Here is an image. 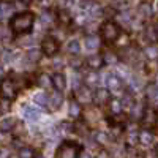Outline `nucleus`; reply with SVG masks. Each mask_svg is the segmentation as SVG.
<instances>
[{
  "label": "nucleus",
  "mask_w": 158,
  "mask_h": 158,
  "mask_svg": "<svg viewBox=\"0 0 158 158\" xmlns=\"http://www.w3.org/2000/svg\"><path fill=\"white\" fill-rule=\"evenodd\" d=\"M33 24H35V15L32 11H22L15 15L10 19V30L11 33H16V35H24V33H29L33 29Z\"/></svg>",
  "instance_id": "f257e3e1"
},
{
  "label": "nucleus",
  "mask_w": 158,
  "mask_h": 158,
  "mask_svg": "<svg viewBox=\"0 0 158 158\" xmlns=\"http://www.w3.org/2000/svg\"><path fill=\"white\" fill-rule=\"evenodd\" d=\"M81 152L82 147L79 144H74L71 141H63L56 152V158H79Z\"/></svg>",
  "instance_id": "f03ea898"
},
{
  "label": "nucleus",
  "mask_w": 158,
  "mask_h": 158,
  "mask_svg": "<svg viewBox=\"0 0 158 158\" xmlns=\"http://www.w3.org/2000/svg\"><path fill=\"white\" fill-rule=\"evenodd\" d=\"M100 35L103 38V41L114 43L115 40L120 36V27H118V24H115L114 21H106V22L101 25Z\"/></svg>",
  "instance_id": "7ed1b4c3"
},
{
  "label": "nucleus",
  "mask_w": 158,
  "mask_h": 158,
  "mask_svg": "<svg viewBox=\"0 0 158 158\" xmlns=\"http://www.w3.org/2000/svg\"><path fill=\"white\" fill-rule=\"evenodd\" d=\"M156 122H158V114H156L155 108L146 106V108H144V111H142V117H141L142 127L146 128V130H150V128H153L156 125Z\"/></svg>",
  "instance_id": "20e7f679"
},
{
  "label": "nucleus",
  "mask_w": 158,
  "mask_h": 158,
  "mask_svg": "<svg viewBox=\"0 0 158 158\" xmlns=\"http://www.w3.org/2000/svg\"><path fill=\"white\" fill-rule=\"evenodd\" d=\"M59 49H60V44L57 41V38H54V36L43 38V41H41V52H43L44 56L54 57L57 52H59Z\"/></svg>",
  "instance_id": "39448f33"
},
{
  "label": "nucleus",
  "mask_w": 158,
  "mask_h": 158,
  "mask_svg": "<svg viewBox=\"0 0 158 158\" xmlns=\"http://www.w3.org/2000/svg\"><path fill=\"white\" fill-rule=\"evenodd\" d=\"M106 85H108V90L112 92V94H120L123 90V82L117 74H108L106 76Z\"/></svg>",
  "instance_id": "423d86ee"
},
{
  "label": "nucleus",
  "mask_w": 158,
  "mask_h": 158,
  "mask_svg": "<svg viewBox=\"0 0 158 158\" xmlns=\"http://www.w3.org/2000/svg\"><path fill=\"white\" fill-rule=\"evenodd\" d=\"M21 112H22V117L25 118V120H29V122H36L38 118L41 117L40 109L36 106H32V104H24Z\"/></svg>",
  "instance_id": "0eeeda50"
},
{
  "label": "nucleus",
  "mask_w": 158,
  "mask_h": 158,
  "mask_svg": "<svg viewBox=\"0 0 158 158\" xmlns=\"http://www.w3.org/2000/svg\"><path fill=\"white\" fill-rule=\"evenodd\" d=\"M74 97H76V101L79 104H89L92 100H94V95H92V92L87 89V87H79L77 90H74Z\"/></svg>",
  "instance_id": "6e6552de"
},
{
  "label": "nucleus",
  "mask_w": 158,
  "mask_h": 158,
  "mask_svg": "<svg viewBox=\"0 0 158 158\" xmlns=\"http://www.w3.org/2000/svg\"><path fill=\"white\" fill-rule=\"evenodd\" d=\"M2 97L5 100H13L16 97V85L11 79H3V82H2Z\"/></svg>",
  "instance_id": "1a4fd4ad"
},
{
  "label": "nucleus",
  "mask_w": 158,
  "mask_h": 158,
  "mask_svg": "<svg viewBox=\"0 0 158 158\" xmlns=\"http://www.w3.org/2000/svg\"><path fill=\"white\" fill-rule=\"evenodd\" d=\"M52 85H54V89L59 92V94H62V92L65 90V87H67V79H65V74L59 73V71L52 74Z\"/></svg>",
  "instance_id": "9d476101"
},
{
  "label": "nucleus",
  "mask_w": 158,
  "mask_h": 158,
  "mask_svg": "<svg viewBox=\"0 0 158 158\" xmlns=\"http://www.w3.org/2000/svg\"><path fill=\"white\" fill-rule=\"evenodd\" d=\"M103 65H104L103 56H100V54H92V56H89V59H87V67H89L92 71L100 70Z\"/></svg>",
  "instance_id": "9b49d317"
},
{
  "label": "nucleus",
  "mask_w": 158,
  "mask_h": 158,
  "mask_svg": "<svg viewBox=\"0 0 158 158\" xmlns=\"http://www.w3.org/2000/svg\"><path fill=\"white\" fill-rule=\"evenodd\" d=\"M144 36L149 43L155 44L158 41V27L156 25H147L146 27V32H144Z\"/></svg>",
  "instance_id": "f8f14e48"
},
{
  "label": "nucleus",
  "mask_w": 158,
  "mask_h": 158,
  "mask_svg": "<svg viewBox=\"0 0 158 158\" xmlns=\"http://www.w3.org/2000/svg\"><path fill=\"white\" fill-rule=\"evenodd\" d=\"M138 13H139V16H142V18H152V15H153V8H152V3H149V2H141L139 3V6H138Z\"/></svg>",
  "instance_id": "ddd939ff"
},
{
  "label": "nucleus",
  "mask_w": 158,
  "mask_h": 158,
  "mask_svg": "<svg viewBox=\"0 0 158 158\" xmlns=\"http://www.w3.org/2000/svg\"><path fill=\"white\" fill-rule=\"evenodd\" d=\"M85 49L87 51H90V52H95L98 48H100V38L98 36H95V35H89L87 38H85Z\"/></svg>",
  "instance_id": "4468645a"
},
{
  "label": "nucleus",
  "mask_w": 158,
  "mask_h": 158,
  "mask_svg": "<svg viewBox=\"0 0 158 158\" xmlns=\"http://www.w3.org/2000/svg\"><path fill=\"white\" fill-rule=\"evenodd\" d=\"M35 103L38 104V108H43V109H49V97L44 94V92H38V94L33 97Z\"/></svg>",
  "instance_id": "2eb2a0df"
},
{
  "label": "nucleus",
  "mask_w": 158,
  "mask_h": 158,
  "mask_svg": "<svg viewBox=\"0 0 158 158\" xmlns=\"http://www.w3.org/2000/svg\"><path fill=\"white\" fill-rule=\"evenodd\" d=\"M13 11H15V6H13V3L10 2H2V5H0V16H2V19H6V18H13L15 15H13Z\"/></svg>",
  "instance_id": "dca6fc26"
},
{
  "label": "nucleus",
  "mask_w": 158,
  "mask_h": 158,
  "mask_svg": "<svg viewBox=\"0 0 158 158\" xmlns=\"http://www.w3.org/2000/svg\"><path fill=\"white\" fill-rule=\"evenodd\" d=\"M68 115L71 118H79V115H81V104L76 100H71L68 104Z\"/></svg>",
  "instance_id": "f3484780"
},
{
  "label": "nucleus",
  "mask_w": 158,
  "mask_h": 158,
  "mask_svg": "<svg viewBox=\"0 0 158 158\" xmlns=\"http://www.w3.org/2000/svg\"><path fill=\"white\" fill-rule=\"evenodd\" d=\"M139 142L142 144V146H150V144L153 142V135L150 130H146L144 128L142 131H139Z\"/></svg>",
  "instance_id": "a211bd4d"
},
{
  "label": "nucleus",
  "mask_w": 158,
  "mask_h": 158,
  "mask_svg": "<svg viewBox=\"0 0 158 158\" xmlns=\"http://www.w3.org/2000/svg\"><path fill=\"white\" fill-rule=\"evenodd\" d=\"M109 100V92L104 89H98L97 92H94V101L98 104H103Z\"/></svg>",
  "instance_id": "6ab92c4d"
},
{
  "label": "nucleus",
  "mask_w": 158,
  "mask_h": 158,
  "mask_svg": "<svg viewBox=\"0 0 158 158\" xmlns=\"http://www.w3.org/2000/svg\"><path fill=\"white\" fill-rule=\"evenodd\" d=\"M15 125H16L15 118H13V117H6V118H3V120L0 122V130H2L3 133H8V131L13 130V127H15Z\"/></svg>",
  "instance_id": "aec40b11"
},
{
  "label": "nucleus",
  "mask_w": 158,
  "mask_h": 158,
  "mask_svg": "<svg viewBox=\"0 0 158 158\" xmlns=\"http://www.w3.org/2000/svg\"><path fill=\"white\" fill-rule=\"evenodd\" d=\"M109 109H111L112 114L120 115L122 111H123V104H122V101H118V100H111L109 101Z\"/></svg>",
  "instance_id": "412c9836"
},
{
  "label": "nucleus",
  "mask_w": 158,
  "mask_h": 158,
  "mask_svg": "<svg viewBox=\"0 0 158 158\" xmlns=\"http://www.w3.org/2000/svg\"><path fill=\"white\" fill-rule=\"evenodd\" d=\"M67 51L73 56H77L79 52H81V44H79L77 40H70L68 44H67Z\"/></svg>",
  "instance_id": "4be33fe9"
},
{
  "label": "nucleus",
  "mask_w": 158,
  "mask_h": 158,
  "mask_svg": "<svg viewBox=\"0 0 158 158\" xmlns=\"http://www.w3.org/2000/svg\"><path fill=\"white\" fill-rule=\"evenodd\" d=\"M60 104H62L60 95H59V94H57V95H52V97L49 98V111H57V109L60 108Z\"/></svg>",
  "instance_id": "5701e85b"
},
{
  "label": "nucleus",
  "mask_w": 158,
  "mask_h": 158,
  "mask_svg": "<svg viewBox=\"0 0 158 158\" xmlns=\"http://www.w3.org/2000/svg\"><path fill=\"white\" fill-rule=\"evenodd\" d=\"M127 141L130 146H135V144L139 142V131H136L135 128L128 130V136H127Z\"/></svg>",
  "instance_id": "b1692460"
},
{
  "label": "nucleus",
  "mask_w": 158,
  "mask_h": 158,
  "mask_svg": "<svg viewBox=\"0 0 158 158\" xmlns=\"http://www.w3.org/2000/svg\"><path fill=\"white\" fill-rule=\"evenodd\" d=\"M51 84H52V76H48V74H40V77H38V85L40 87H43V89H48V87H51Z\"/></svg>",
  "instance_id": "393cba45"
},
{
  "label": "nucleus",
  "mask_w": 158,
  "mask_h": 158,
  "mask_svg": "<svg viewBox=\"0 0 158 158\" xmlns=\"http://www.w3.org/2000/svg\"><path fill=\"white\" fill-rule=\"evenodd\" d=\"M147 97L152 103L158 104V85H150L147 89Z\"/></svg>",
  "instance_id": "a878e982"
},
{
  "label": "nucleus",
  "mask_w": 158,
  "mask_h": 158,
  "mask_svg": "<svg viewBox=\"0 0 158 158\" xmlns=\"http://www.w3.org/2000/svg\"><path fill=\"white\" fill-rule=\"evenodd\" d=\"M57 21V16L56 15H52L51 11H44L43 15H41V22L44 25H51L52 22H56Z\"/></svg>",
  "instance_id": "bb28decb"
},
{
  "label": "nucleus",
  "mask_w": 158,
  "mask_h": 158,
  "mask_svg": "<svg viewBox=\"0 0 158 158\" xmlns=\"http://www.w3.org/2000/svg\"><path fill=\"white\" fill-rule=\"evenodd\" d=\"M103 59H104V65H111V67L118 62V59H117V56L114 54V52H104Z\"/></svg>",
  "instance_id": "cd10ccee"
},
{
  "label": "nucleus",
  "mask_w": 158,
  "mask_h": 158,
  "mask_svg": "<svg viewBox=\"0 0 158 158\" xmlns=\"http://www.w3.org/2000/svg\"><path fill=\"white\" fill-rule=\"evenodd\" d=\"M40 56H41V49L38 51V49H35V48H33V49H29L27 54H25V57H27L30 62H38V60H40Z\"/></svg>",
  "instance_id": "c85d7f7f"
},
{
  "label": "nucleus",
  "mask_w": 158,
  "mask_h": 158,
  "mask_svg": "<svg viewBox=\"0 0 158 158\" xmlns=\"http://www.w3.org/2000/svg\"><path fill=\"white\" fill-rule=\"evenodd\" d=\"M146 57L149 60H156L158 59V48L156 46H149L146 49Z\"/></svg>",
  "instance_id": "c756f323"
},
{
  "label": "nucleus",
  "mask_w": 158,
  "mask_h": 158,
  "mask_svg": "<svg viewBox=\"0 0 158 158\" xmlns=\"http://www.w3.org/2000/svg\"><path fill=\"white\" fill-rule=\"evenodd\" d=\"M85 82L89 85H97L98 84V74L95 71H90L87 76H85Z\"/></svg>",
  "instance_id": "7c9ffc66"
},
{
  "label": "nucleus",
  "mask_w": 158,
  "mask_h": 158,
  "mask_svg": "<svg viewBox=\"0 0 158 158\" xmlns=\"http://www.w3.org/2000/svg\"><path fill=\"white\" fill-rule=\"evenodd\" d=\"M33 150L30 149V147H22L21 150H19V158H33Z\"/></svg>",
  "instance_id": "2f4dec72"
},
{
  "label": "nucleus",
  "mask_w": 158,
  "mask_h": 158,
  "mask_svg": "<svg viewBox=\"0 0 158 158\" xmlns=\"http://www.w3.org/2000/svg\"><path fill=\"white\" fill-rule=\"evenodd\" d=\"M95 139H97V142H100V144H108V142H109V136L104 133V131H100V133H97V135H95Z\"/></svg>",
  "instance_id": "473e14b6"
},
{
  "label": "nucleus",
  "mask_w": 158,
  "mask_h": 158,
  "mask_svg": "<svg viewBox=\"0 0 158 158\" xmlns=\"http://www.w3.org/2000/svg\"><path fill=\"white\" fill-rule=\"evenodd\" d=\"M8 101H10V100H5V98L2 100V114H6V111L10 109V104H8Z\"/></svg>",
  "instance_id": "72a5a7b5"
},
{
  "label": "nucleus",
  "mask_w": 158,
  "mask_h": 158,
  "mask_svg": "<svg viewBox=\"0 0 158 158\" xmlns=\"http://www.w3.org/2000/svg\"><path fill=\"white\" fill-rule=\"evenodd\" d=\"M79 158H92V155H90V152L82 150V152H81V155H79Z\"/></svg>",
  "instance_id": "f704fd0d"
},
{
  "label": "nucleus",
  "mask_w": 158,
  "mask_h": 158,
  "mask_svg": "<svg viewBox=\"0 0 158 158\" xmlns=\"http://www.w3.org/2000/svg\"><path fill=\"white\" fill-rule=\"evenodd\" d=\"M21 3H25V5H29V3H32V0H19Z\"/></svg>",
  "instance_id": "c9c22d12"
},
{
  "label": "nucleus",
  "mask_w": 158,
  "mask_h": 158,
  "mask_svg": "<svg viewBox=\"0 0 158 158\" xmlns=\"http://www.w3.org/2000/svg\"><path fill=\"white\" fill-rule=\"evenodd\" d=\"M6 156H8V155H6V150L3 149V150H2V158H6Z\"/></svg>",
  "instance_id": "e433bc0d"
},
{
  "label": "nucleus",
  "mask_w": 158,
  "mask_h": 158,
  "mask_svg": "<svg viewBox=\"0 0 158 158\" xmlns=\"http://www.w3.org/2000/svg\"><path fill=\"white\" fill-rule=\"evenodd\" d=\"M3 2H8V0H3Z\"/></svg>",
  "instance_id": "4c0bfd02"
},
{
  "label": "nucleus",
  "mask_w": 158,
  "mask_h": 158,
  "mask_svg": "<svg viewBox=\"0 0 158 158\" xmlns=\"http://www.w3.org/2000/svg\"><path fill=\"white\" fill-rule=\"evenodd\" d=\"M40 158H41V156H40Z\"/></svg>",
  "instance_id": "58836bf2"
}]
</instances>
